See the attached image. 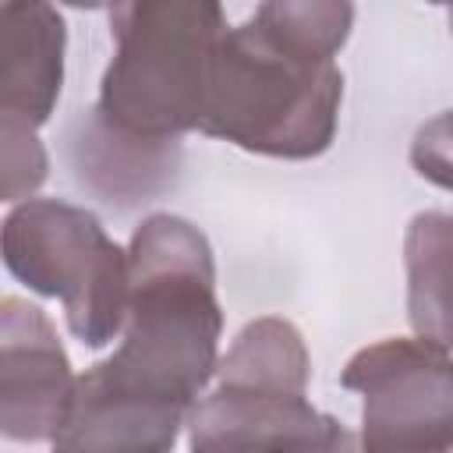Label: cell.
<instances>
[{"label": "cell", "mask_w": 453, "mask_h": 453, "mask_svg": "<svg viewBox=\"0 0 453 453\" xmlns=\"http://www.w3.org/2000/svg\"><path fill=\"white\" fill-rule=\"evenodd\" d=\"M131 290L120 343L99 365L127 386L195 407L219 368L216 255L184 216H145L127 244Z\"/></svg>", "instance_id": "obj_1"}, {"label": "cell", "mask_w": 453, "mask_h": 453, "mask_svg": "<svg viewBox=\"0 0 453 453\" xmlns=\"http://www.w3.org/2000/svg\"><path fill=\"white\" fill-rule=\"evenodd\" d=\"M230 32L212 0H131L110 7L113 57L92 113L117 134L180 145L202 131L219 42Z\"/></svg>", "instance_id": "obj_2"}, {"label": "cell", "mask_w": 453, "mask_h": 453, "mask_svg": "<svg viewBox=\"0 0 453 453\" xmlns=\"http://www.w3.org/2000/svg\"><path fill=\"white\" fill-rule=\"evenodd\" d=\"M343 71L336 60H311L273 35L251 14L219 42L205 138L269 159H315L336 142Z\"/></svg>", "instance_id": "obj_3"}, {"label": "cell", "mask_w": 453, "mask_h": 453, "mask_svg": "<svg viewBox=\"0 0 453 453\" xmlns=\"http://www.w3.org/2000/svg\"><path fill=\"white\" fill-rule=\"evenodd\" d=\"M0 244L7 273L32 294L60 301L81 347L103 350L120 340L131 258L96 212L64 198H28L4 216Z\"/></svg>", "instance_id": "obj_4"}, {"label": "cell", "mask_w": 453, "mask_h": 453, "mask_svg": "<svg viewBox=\"0 0 453 453\" xmlns=\"http://www.w3.org/2000/svg\"><path fill=\"white\" fill-rule=\"evenodd\" d=\"M361 396V453H453V354L421 336H386L340 368Z\"/></svg>", "instance_id": "obj_5"}, {"label": "cell", "mask_w": 453, "mask_h": 453, "mask_svg": "<svg viewBox=\"0 0 453 453\" xmlns=\"http://www.w3.org/2000/svg\"><path fill=\"white\" fill-rule=\"evenodd\" d=\"M78 375L50 315L7 294L0 301V432L7 442H53Z\"/></svg>", "instance_id": "obj_6"}, {"label": "cell", "mask_w": 453, "mask_h": 453, "mask_svg": "<svg viewBox=\"0 0 453 453\" xmlns=\"http://www.w3.org/2000/svg\"><path fill=\"white\" fill-rule=\"evenodd\" d=\"M191 407L127 386L99 361L78 375L74 400L50 453H173Z\"/></svg>", "instance_id": "obj_7"}, {"label": "cell", "mask_w": 453, "mask_h": 453, "mask_svg": "<svg viewBox=\"0 0 453 453\" xmlns=\"http://www.w3.org/2000/svg\"><path fill=\"white\" fill-rule=\"evenodd\" d=\"M329 421L308 393L212 386L188 414V453H308Z\"/></svg>", "instance_id": "obj_8"}, {"label": "cell", "mask_w": 453, "mask_h": 453, "mask_svg": "<svg viewBox=\"0 0 453 453\" xmlns=\"http://www.w3.org/2000/svg\"><path fill=\"white\" fill-rule=\"evenodd\" d=\"M67 21L53 4L21 0L0 7V120L42 127L64 88Z\"/></svg>", "instance_id": "obj_9"}, {"label": "cell", "mask_w": 453, "mask_h": 453, "mask_svg": "<svg viewBox=\"0 0 453 453\" xmlns=\"http://www.w3.org/2000/svg\"><path fill=\"white\" fill-rule=\"evenodd\" d=\"M67 159L78 184L117 209L163 195L180 173V145L134 142L110 131L92 110L67 127Z\"/></svg>", "instance_id": "obj_10"}, {"label": "cell", "mask_w": 453, "mask_h": 453, "mask_svg": "<svg viewBox=\"0 0 453 453\" xmlns=\"http://www.w3.org/2000/svg\"><path fill=\"white\" fill-rule=\"evenodd\" d=\"M407 322L414 336L453 354V212H414L403 230Z\"/></svg>", "instance_id": "obj_11"}, {"label": "cell", "mask_w": 453, "mask_h": 453, "mask_svg": "<svg viewBox=\"0 0 453 453\" xmlns=\"http://www.w3.org/2000/svg\"><path fill=\"white\" fill-rule=\"evenodd\" d=\"M311 382V354L301 329L290 319L262 315L251 319L216 368V386H244V389H280V393H308Z\"/></svg>", "instance_id": "obj_12"}, {"label": "cell", "mask_w": 453, "mask_h": 453, "mask_svg": "<svg viewBox=\"0 0 453 453\" xmlns=\"http://www.w3.org/2000/svg\"><path fill=\"white\" fill-rule=\"evenodd\" d=\"M251 21L311 60H336L354 28V4L347 0H265L251 11Z\"/></svg>", "instance_id": "obj_13"}, {"label": "cell", "mask_w": 453, "mask_h": 453, "mask_svg": "<svg viewBox=\"0 0 453 453\" xmlns=\"http://www.w3.org/2000/svg\"><path fill=\"white\" fill-rule=\"evenodd\" d=\"M50 173V156L35 127L18 120H0V198L21 205L35 198Z\"/></svg>", "instance_id": "obj_14"}, {"label": "cell", "mask_w": 453, "mask_h": 453, "mask_svg": "<svg viewBox=\"0 0 453 453\" xmlns=\"http://www.w3.org/2000/svg\"><path fill=\"white\" fill-rule=\"evenodd\" d=\"M407 159L421 180L453 191V110L435 113L414 131Z\"/></svg>", "instance_id": "obj_15"}, {"label": "cell", "mask_w": 453, "mask_h": 453, "mask_svg": "<svg viewBox=\"0 0 453 453\" xmlns=\"http://www.w3.org/2000/svg\"><path fill=\"white\" fill-rule=\"evenodd\" d=\"M446 21H449V32H453V7L446 11Z\"/></svg>", "instance_id": "obj_16"}]
</instances>
